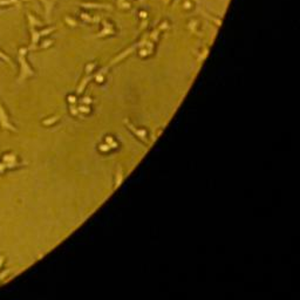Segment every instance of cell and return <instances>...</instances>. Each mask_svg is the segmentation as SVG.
<instances>
[{
  "mask_svg": "<svg viewBox=\"0 0 300 300\" xmlns=\"http://www.w3.org/2000/svg\"><path fill=\"white\" fill-rule=\"evenodd\" d=\"M0 124H1V127L5 128V129L15 131V128L13 126H11V123L8 121V116L6 115V112L4 110V108L1 105H0Z\"/></svg>",
  "mask_w": 300,
  "mask_h": 300,
  "instance_id": "cell-1",
  "label": "cell"
},
{
  "mask_svg": "<svg viewBox=\"0 0 300 300\" xmlns=\"http://www.w3.org/2000/svg\"><path fill=\"white\" fill-rule=\"evenodd\" d=\"M2 159H4L5 162H14L15 156H13V155H5Z\"/></svg>",
  "mask_w": 300,
  "mask_h": 300,
  "instance_id": "cell-2",
  "label": "cell"
},
{
  "mask_svg": "<svg viewBox=\"0 0 300 300\" xmlns=\"http://www.w3.org/2000/svg\"><path fill=\"white\" fill-rule=\"evenodd\" d=\"M0 58L2 59V60H6L8 62V63H11V61H9V59H8V56L7 55H5V54H2V53L0 52Z\"/></svg>",
  "mask_w": 300,
  "mask_h": 300,
  "instance_id": "cell-3",
  "label": "cell"
},
{
  "mask_svg": "<svg viewBox=\"0 0 300 300\" xmlns=\"http://www.w3.org/2000/svg\"><path fill=\"white\" fill-rule=\"evenodd\" d=\"M2 260H4V258H2V257H0V266H1V262H2Z\"/></svg>",
  "mask_w": 300,
  "mask_h": 300,
  "instance_id": "cell-4",
  "label": "cell"
}]
</instances>
